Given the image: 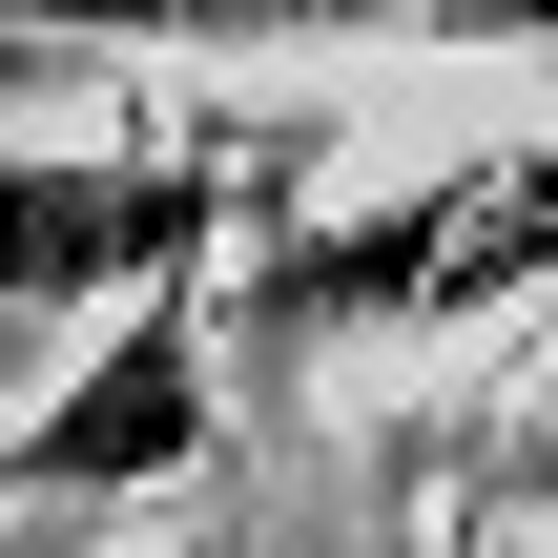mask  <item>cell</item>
Segmentation results:
<instances>
[{"instance_id": "obj_2", "label": "cell", "mask_w": 558, "mask_h": 558, "mask_svg": "<svg viewBox=\"0 0 558 558\" xmlns=\"http://www.w3.org/2000/svg\"><path fill=\"white\" fill-rule=\"evenodd\" d=\"M269 145L228 166H0V311H83V290H186L228 228H269Z\"/></svg>"}, {"instance_id": "obj_1", "label": "cell", "mask_w": 558, "mask_h": 558, "mask_svg": "<svg viewBox=\"0 0 558 558\" xmlns=\"http://www.w3.org/2000/svg\"><path fill=\"white\" fill-rule=\"evenodd\" d=\"M518 290H558V145L456 166V186H414V207L269 228V269H248L269 331H456V311H518Z\"/></svg>"}, {"instance_id": "obj_3", "label": "cell", "mask_w": 558, "mask_h": 558, "mask_svg": "<svg viewBox=\"0 0 558 558\" xmlns=\"http://www.w3.org/2000/svg\"><path fill=\"white\" fill-rule=\"evenodd\" d=\"M186 456H207V311H186V290H124V331L83 352V393H41V414L0 435V476H21L41 518L145 497V476H186Z\"/></svg>"}, {"instance_id": "obj_5", "label": "cell", "mask_w": 558, "mask_h": 558, "mask_svg": "<svg viewBox=\"0 0 558 558\" xmlns=\"http://www.w3.org/2000/svg\"><path fill=\"white\" fill-rule=\"evenodd\" d=\"M0 83H41V41H21V21H0Z\"/></svg>"}, {"instance_id": "obj_6", "label": "cell", "mask_w": 558, "mask_h": 558, "mask_svg": "<svg viewBox=\"0 0 558 558\" xmlns=\"http://www.w3.org/2000/svg\"><path fill=\"white\" fill-rule=\"evenodd\" d=\"M0 558H62V538H0Z\"/></svg>"}, {"instance_id": "obj_4", "label": "cell", "mask_w": 558, "mask_h": 558, "mask_svg": "<svg viewBox=\"0 0 558 558\" xmlns=\"http://www.w3.org/2000/svg\"><path fill=\"white\" fill-rule=\"evenodd\" d=\"M21 41H558V0H0Z\"/></svg>"}]
</instances>
